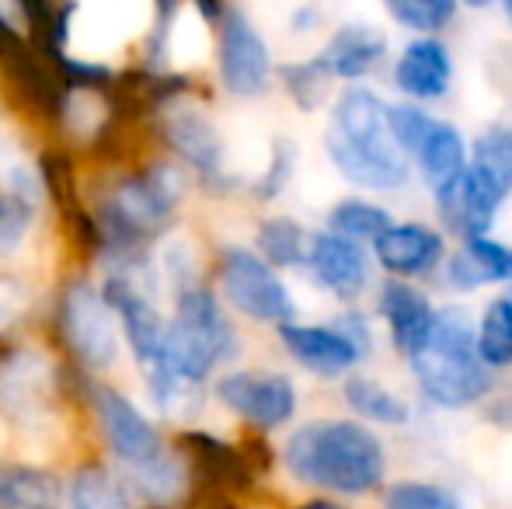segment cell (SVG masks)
<instances>
[{
	"label": "cell",
	"instance_id": "obj_1",
	"mask_svg": "<svg viewBox=\"0 0 512 509\" xmlns=\"http://www.w3.org/2000/svg\"><path fill=\"white\" fill-rule=\"evenodd\" d=\"M324 150L345 182L373 192H394L408 182V157L387 129V105L370 88H345L331 105Z\"/></svg>",
	"mask_w": 512,
	"mask_h": 509
},
{
	"label": "cell",
	"instance_id": "obj_2",
	"mask_svg": "<svg viewBox=\"0 0 512 509\" xmlns=\"http://www.w3.org/2000/svg\"><path fill=\"white\" fill-rule=\"evenodd\" d=\"M283 464L297 482L338 496H363L384 478V443L359 422L328 419L293 429L283 443Z\"/></svg>",
	"mask_w": 512,
	"mask_h": 509
},
{
	"label": "cell",
	"instance_id": "obj_3",
	"mask_svg": "<svg viewBox=\"0 0 512 509\" xmlns=\"http://www.w3.org/2000/svg\"><path fill=\"white\" fill-rule=\"evenodd\" d=\"M237 356V335L220 297L206 283H192L175 293V314L164 325L161 353L143 367V381L206 384L216 367Z\"/></svg>",
	"mask_w": 512,
	"mask_h": 509
},
{
	"label": "cell",
	"instance_id": "obj_4",
	"mask_svg": "<svg viewBox=\"0 0 512 509\" xmlns=\"http://www.w3.org/2000/svg\"><path fill=\"white\" fill-rule=\"evenodd\" d=\"M408 360L422 394L439 408H467L492 391V367L481 363L474 321L460 307L432 311L429 332Z\"/></svg>",
	"mask_w": 512,
	"mask_h": 509
},
{
	"label": "cell",
	"instance_id": "obj_5",
	"mask_svg": "<svg viewBox=\"0 0 512 509\" xmlns=\"http://www.w3.org/2000/svg\"><path fill=\"white\" fill-rule=\"evenodd\" d=\"M56 342L70 360H77L81 370L91 374H105L115 360H119V321H115L112 307H108L102 286L91 276H70L63 290L56 293V311H53Z\"/></svg>",
	"mask_w": 512,
	"mask_h": 509
},
{
	"label": "cell",
	"instance_id": "obj_6",
	"mask_svg": "<svg viewBox=\"0 0 512 509\" xmlns=\"http://www.w3.org/2000/svg\"><path fill=\"white\" fill-rule=\"evenodd\" d=\"M216 279H220V297L255 325L279 328L297 318V307H293V297L279 272L251 248H223L216 258Z\"/></svg>",
	"mask_w": 512,
	"mask_h": 509
},
{
	"label": "cell",
	"instance_id": "obj_7",
	"mask_svg": "<svg viewBox=\"0 0 512 509\" xmlns=\"http://www.w3.org/2000/svg\"><path fill=\"white\" fill-rule=\"evenodd\" d=\"M63 391V370L46 349L0 346V419L32 426L56 408Z\"/></svg>",
	"mask_w": 512,
	"mask_h": 509
},
{
	"label": "cell",
	"instance_id": "obj_8",
	"mask_svg": "<svg viewBox=\"0 0 512 509\" xmlns=\"http://www.w3.org/2000/svg\"><path fill=\"white\" fill-rule=\"evenodd\" d=\"M88 401H91V412H95L98 433L105 440L108 457H112L119 471L143 468V464L157 461L168 450V440L161 436L157 422L147 419L143 408L129 394H122L119 387L91 384Z\"/></svg>",
	"mask_w": 512,
	"mask_h": 509
},
{
	"label": "cell",
	"instance_id": "obj_9",
	"mask_svg": "<svg viewBox=\"0 0 512 509\" xmlns=\"http://www.w3.org/2000/svg\"><path fill=\"white\" fill-rule=\"evenodd\" d=\"M216 401L248 426L272 433L297 412V387L276 370H230L216 381Z\"/></svg>",
	"mask_w": 512,
	"mask_h": 509
},
{
	"label": "cell",
	"instance_id": "obj_10",
	"mask_svg": "<svg viewBox=\"0 0 512 509\" xmlns=\"http://www.w3.org/2000/svg\"><path fill=\"white\" fill-rule=\"evenodd\" d=\"M220 84L234 98H262L272 81V56L262 32L241 11H223L220 18Z\"/></svg>",
	"mask_w": 512,
	"mask_h": 509
},
{
	"label": "cell",
	"instance_id": "obj_11",
	"mask_svg": "<svg viewBox=\"0 0 512 509\" xmlns=\"http://www.w3.org/2000/svg\"><path fill=\"white\" fill-rule=\"evenodd\" d=\"M164 143L206 185L223 178V140L206 112L192 109V105H171L164 116Z\"/></svg>",
	"mask_w": 512,
	"mask_h": 509
},
{
	"label": "cell",
	"instance_id": "obj_12",
	"mask_svg": "<svg viewBox=\"0 0 512 509\" xmlns=\"http://www.w3.org/2000/svg\"><path fill=\"white\" fill-rule=\"evenodd\" d=\"M279 342L304 370L317 377H338L363 360V349L349 339L338 325H279Z\"/></svg>",
	"mask_w": 512,
	"mask_h": 509
},
{
	"label": "cell",
	"instance_id": "obj_13",
	"mask_svg": "<svg viewBox=\"0 0 512 509\" xmlns=\"http://www.w3.org/2000/svg\"><path fill=\"white\" fill-rule=\"evenodd\" d=\"M307 265L317 283L328 286L335 297H356L370 279V262H366L363 245L335 231L314 234L307 241Z\"/></svg>",
	"mask_w": 512,
	"mask_h": 509
},
{
	"label": "cell",
	"instance_id": "obj_14",
	"mask_svg": "<svg viewBox=\"0 0 512 509\" xmlns=\"http://www.w3.org/2000/svg\"><path fill=\"white\" fill-rule=\"evenodd\" d=\"M453 81V60L450 49L436 39V35H422V39L408 42L401 49L398 63H394V84L401 95L415 98V102H436L450 91Z\"/></svg>",
	"mask_w": 512,
	"mask_h": 509
},
{
	"label": "cell",
	"instance_id": "obj_15",
	"mask_svg": "<svg viewBox=\"0 0 512 509\" xmlns=\"http://www.w3.org/2000/svg\"><path fill=\"white\" fill-rule=\"evenodd\" d=\"M317 56L335 81H363L387 56V35L366 21H352L338 28Z\"/></svg>",
	"mask_w": 512,
	"mask_h": 509
},
{
	"label": "cell",
	"instance_id": "obj_16",
	"mask_svg": "<svg viewBox=\"0 0 512 509\" xmlns=\"http://www.w3.org/2000/svg\"><path fill=\"white\" fill-rule=\"evenodd\" d=\"M373 252L391 276L411 279L429 272L443 258V238L425 224H391L373 241Z\"/></svg>",
	"mask_w": 512,
	"mask_h": 509
},
{
	"label": "cell",
	"instance_id": "obj_17",
	"mask_svg": "<svg viewBox=\"0 0 512 509\" xmlns=\"http://www.w3.org/2000/svg\"><path fill=\"white\" fill-rule=\"evenodd\" d=\"M432 192H436L439 217H443V224L450 227L453 234H460V241L485 238V234L492 231L499 203H492V199L474 185V178L467 175V164L460 175H453L450 182Z\"/></svg>",
	"mask_w": 512,
	"mask_h": 509
},
{
	"label": "cell",
	"instance_id": "obj_18",
	"mask_svg": "<svg viewBox=\"0 0 512 509\" xmlns=\"http://www.w3.org/2000/svg\"><path fill=\"white\" fill-rule=\"evenodd\" d=\"M380 314H384L387 328H391V339L398 346L401 356H411L422 346L425 332H429L432 321V304L422 290L408 283V279H391V283L380 286L377 300Z\"/></svg>",
	"mask_w": 512,
	"mask_h": 509
},
{
	"label": "cell",
	"instance_id": "obj_19",
	"mask_svg": "<svg viewBox=\"0 0 512 509\" xmlns=\"http://www.w3.org/2000/svg\"><path fill=\"white\" fill-rule=\"evenodd\" d=\"M467 175L492 203H506V196L512 192V126L495 123L481 129L478 140L471 143Z\"/></svg>",
	"mask_w": 512,
	"mask_h": 509
},
{
	"label": "cell",
	"instance_id": "obj_20",
	"mask_svg": "<svg viewBox=\"0 0 512 509\" xmlns=\"http://www.w3.org/2000/svg\"><path fill=\"white\" fill-rule=\"evenodd\" d=\"M0 509H63L56 471L28 461H0Z\"/></svg>",
	"mask_w": 512,
	"mask_h": 509
},
{
	"label": "cell",
	"instance_id": "obj_21",
	"mask_svg": "<svg viewBox=\"0 0 512 509\" xmlns=\"http://www.w3.org/2000/svg\"><path fill=\"white\" fill-rule=\"evenodd\" d=\"M67 509H143L126 489L122 475L105 461H88L63 485Z\"/></svg>",
	"mask_w": 512,
	"mask_h": 509
},
{
	"label": "cell",
	"instance_id": "obj_22",
	"mask_svg": "<svg viewBox=\"0 0 512 509\" xmlns=\"http://www.w3.org/2000/svg\"><path fill=\"white\" fill-rule=\"evenodd\" d=\"M446 279L457 290H478L485 283L512 279V248L492 238H471L460 245V252L446 265Z\"/></svg>",
	"mask_w": 512,
	"mask_h": 509
},
{
	"label": "cell",
	"instance_id": "obj_23",
	"mask_svg": "<svg viewBox=\"0 0 512 509\" xmlns=\"http://www.w3.org/2000/svg\"><path fill=\"white\" fill-rule=\"evenodd\" d=\"M411 157H415L418 168H422L425 182H429L432 189H439V185H446L453 175L464 171V164H467L464 136L457 133V126L432 119V126L425 129L422 143H418V150Z\"/></svg>",
	"mask_w": 512,
	"mask_h": 509
},
{
	"label": "cell",
	"instance_id": "obj_24",
	"mask_svg": "<svg viewBox=\"0 0 512 509\" xmlns=\"http://www.w3.org/2000/svg\"><path fill=\"white\" fill-rule=\"evenodd\" d=\"M345 401H349L352 412H359L370 422H380V426H401V422L411 419L408 401H401L398 394L370 381V377H349L345 381Z\"/></svg>",
	"mask_w": 512,
	"mask_h": 509
},
{
	"label": "cell",
	"instance_id": "obj_25",
	"mask_svg": "<svg viewBox=\"0 0 512 509\" xmlns=\"http://www.w3.org/2000/svg\"><path fill=\"white\" fill-rule=\"evenodd\" d=\"M307 231L293 217H269L258 224V255L272 269H290L307 262Z\"/></svg>",
	"mask_w": 512,
	"mask_h": 509
},
{
	"label": "cell",
	"instance_id": "obj_26",
	"mask_svg": "<svg viewBox=\"0 0 512 509\" xmlns=\"http://www.w3.org/2000/svg\"><path fill=\"white\" fill-rule=\"evenodd\" d=\"M474 342L485 367H509L512 363V297H499L485 307V318L474 325Z\"/></svg>",
	"mask_w": 512,
	"mask_h": 509
},
{
	"label": "cell",
	"instance_id": "obj_27",
	"mask_svg": "<svg viewBox=\"0 0 512 509\" xmlns=\"http://www.w3.org/2000/svg\"><path fill=\"white\" fill-rule=\"evenodd\" d=\"M394 25L418 35H436L457 18L460 0H384Z\"/></svg>",
	"mask_w": 512,
	"mask_h": 509
},
{
	"label": "cell",
	"instance_id": "obj_28",
	"mask_svg": "<svg viewBox=\"0 0 512 509\" xmlns=\"http://www.w3.org/2000/svg\"><path fill=\"white\" fill-rule=\"evenodd\" d=\"M391 224H394L391 213L366 203V199H345V203H338L335 210H331V220H328L331 231L342 234V238L359 241V245H363V241H377Z\"/></svg>",
	"mask_w": 512,
	"mask_h": 509
},
{
	"label": "cell",
	"instance_id": "obj_29",
	"mask_svg": "<svg viewBox=\"0 0 512 509\" xmlns=\"http://www.w3.org/2000/svg\"><path fill=\"white\" fill-rule=\"evenodd\" d=\"M331 81H335V77L328 74V67L321 63V56H314V60H300V63H286L283 67L286 91H290V98L304 112L321 109L324 98H328Z\"/></svg>",
	"mask_w": 512,
	"mask_h": 509
},
{
	"label": "cell",
	"instance_id": "obj_30",
	"mask_svg": "<svg viewBox=\"0 0 512 509\" xmlns=\"http://www.w3.org/2000/svg\"><path fill=\"white\" fill-rule=\"evenodd\" d=\"M35 210H39L35 203H28L25 196H18L14 189L0 185V262L11 258L25 245L28 231H32Z\"/></svg>",
	"mask_w": 512,
	"mask_h": 509
},
{
	"label": "cell",
	"instance_id": "obj_31",
	"mask_svg": "<svg viewBox=\"0 0 512 509\" xmlns=\"http://www.w3.org/2000/svg\"><path fill=\"white\" fill-rule=\"evenodd\" d=\"M387 509H464L460 499L443 485L429 482H398L387 492Z\"/></svg>",
	"mask_w": 512,
	"mask_h": 509
},
{
	"label": "cell",
	"instance_id": "obj_32",
	"mask_svg": "<svg viewBox=\"0 0 512 509\" xmlns=\"http://www.w3.org/2000/svg\"><path fill=\"white\" fill-rule=\"evenodd\" d=\"M32 311V290L21 276L0 269V339L14 332Z\"/></svg>",
	"mask_w": 512,
	"mask_h": 509
},
{
	"label": "cell",
	"instance_id": "obj_33",
	"mask_svg": "<svg viewBox=\"0 0 512 509\" xmlns=\"http://www.w3.org/2000/svg\"><path fill=\"white\" fill-rule=\"evenodd\" d=\"M429 126H432V116L418 109V105L401 102V105H391V109H387V129H391L394 143H398V150L405 157L415 154Z\"/></svg>",
	"mask_w": 512,
	"mask_h": 509
},
{
	"label": "cell",
	"instance_id": "obj_34",
	"mask_svg": "<svg viewBox=\"0 0 512 509\" xmlns=\"http://www.w3.org/2000/svg\"><path fill=\"white\" fill-rule=\"evenodd\" d=\"M290 171H293V147L286 140H279L276 143V154H272L269 171H265V178L255 185V192L262 199H272L279 189H283L286 182H290Z\"/></svg>",
	"mask_w": 512,
	"mask_h": 509
},
{
	"label": "cell",
	"instance_id": "obj_35",
	"mask_svg": "<svg viewBox=\"0 0 512 509\" xmlns=\"http://www.w3.org/2000/svg\"><path fill=\"white\" fill-rule=\"evenodd\" d=\"M196 4H199V11H203V18H209V21H216L223 11H227V0H196Z\"/></svg>",
	"mask_w": 512,
	"mask_h": 509
},
{
	"label": "cell",
	"instance_id": "obj_36",
	"mask_svg": "<svg viewBox=\"0 0 512 509\" xmlns=\"http://www.w3.org/2000/svg\"><path fill=\"white\" fill-rule=\"evenodd\" d=\"M297 509H345V506L331 503V499H310V503H304V506H297Z\"/></svg>",
	"mask_w": 512,
	"mask_h": 509
},
{
	"label": "cell",
	"instance_id": "obj_37",
	"mask_svg": "<svg viewBox=\"0 0 512 509\" xmlns=\"http://www.w3.org/2000/svg\"><path fill=\"white\" fill-rule=\"evenodd\" d=\"M21 4H25V7H28V11H39V7H42V4H46V0H21Z\"/></svg>",
	"mask_w": 512,
	"mask_h": 509
},
{
	"label": "cell",
	"instance_id": "obj_38",
	"mask_svg": "<svg viewBox=\"0 0 512 509\" xmlns=\"http://www.w3.org/2000/svg\"><path fill=\"white\" fill-rule=\"evenodd\" d=\"M502 14H506V21L512 25V0H502Z\"/></svg>",
	"mask_w": 512,
	"mask_h": 509
},
{
	"label": "cell",
	"instance_id": "obj_39",
	"mask_svg": "<svg viewBox=\"0 0 512 509\" xmlns=\"http://www.w3.org/2000/svg\"><path fill=\"white\" fill-rule=\"evenodd\" d=\"M464 4H467V7H488L492 0H464Z\"/></svg>",
	"mask_w": 512,
	"mask_h": 509
}]
</instances>
